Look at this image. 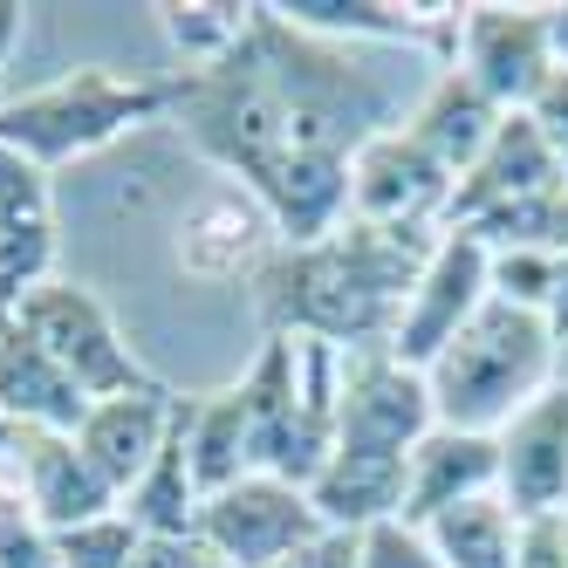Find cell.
I'll return each mask as SVG.
<instances>
[{
    "instance_id": "obj_11",
    "label": "cell",
    "mask_w": 568,
    "mask_h": 568,
    "mask_svg": "<svg viewBox=\"0 0 568 568\" xmlns=\"http://www.w3.org/2000/svg\"><path fill=\"white\" fill-rule=\"evenodd\" d=\"M274 247H281V233H274L267 206L233 179H213L172 233V261L199 288H233V281L254 288V274L274 261Z\"/></svg>"
},
{
    "instance_id": "obj_9",
    "label": "cell",
    "mask_w": 568,
    "mask_h": 568,
    "mask_svg": "<svg viewBox=\"0 0 568 568\" xmlns=\"http://www.w3.org/2000/svg\"><path fill=\"white\" fill-rule=\"evenodd\" d=\"M315 535H322V514L308 500V486H288L274 473H247L220 486V494L199 500V520H192V541L226 568H274Z\"/></svg>"
},
{
    "instance_id": "obj_19",
    "label": "cell",
    "mask_w": 568,
    "mask_h": 568,
    "mask_svg": "<svg viewBox=\"0 0 568 568\" xmlns=\"http://www.w3.org/2000/svg\"><path fill=\"white\" fill-rule=\"evenodd\" d=\"M90 397L69 384V371L34 343L14 315H0V425L14 432H75Z\"/></svg>"
},
{
    "instance_id": "obj_14",
    "label": "cell",
    "mask_w": 568,
    "mask_h": 568,
    "mask_svg": "<svg viewBox=\"0 0 568 568\" xmlns=\"http://www.w3.org/2000/svg\"><path fill=\"white\" fill-rule=\"evenodd\" d=\"M500 445V500L520 520L568 514V377H555L535 404L494 432Z\"/></svg>"
},
{
    "instance_id": "obj_35",
    "label": "cell",
    "mask_w": 568,
    "mask_h": 568,
    "mask_svg": "<svg viewBox=\"0 0 568 568\" xmlns=\"http://www.w3.org/2000/svg\"><path fill=\"white\" fill-rule=\"evenodd\" d=\"M548 42H555V69L568 75V0H561V8H548Z\"/></svg>"
},
{
    "instance_id": "obj_32",
    "label": "cell",
    "mask_w": 568,
    "mask_h": 568,
    "mask_svg": "<svg viewBox=\"0 0 568 568\" xmlns=\"http://www.w3.org/2000/svg\"><path fill=\"white\" fill-rule=\"evenodd\" d=\"M520 568H568V514H555V520H527Z\"/></svg>"
},
{
    "instance_id": "obj_10",
    "label": "cell",
    "mask_w": 568,
    "mask_h": 568,
    "mask_svg": "<svg viewBox=\"0 0 568 568\" xmlns=\"http://www.w3.org/2000/svg\"><path fill=\"white\" fill-rule=\"evenodd\" d=\"M438 425L425 371L397 363L390 349H349L336 384V453L412 459L418 438Z\"/></svg>"
},
{
    "instance_id": "obj_33",
    "label": "cell",
    "mask_w": 568,
    "mask_h": 568,
    "mask_svg": "<svg viewBox=\"0 0 568 568\" xmlns=\"http://www.w3.org/2000/svg\"><path fill=\"white\" fill-rule=\"evenodd\" d=\"M21 34H28V8L0 0V75H8V62L21 55Z\"/></svg>"
},
{
    "instance_id": "obj_23",
    "label": "cell",
    "mask_w": 568,
    "mask_h": 568,
    "mask_svg": "<svg viewBox=\"0 0 568 568\" xmlns=\"http://www.w3.org/2000/svg\"><path fill=\"white\" fill-rule=\"evenodd\" d=\"M425 535L438 548L445 568H520V541H527V520L500 500V494H479L453 514L425 520Z\"/></svg>"
},
{
    "instance_id": "obj_16",
    "label": "cell",
    "mask_w": 568,
    "mask_h": 568,
    "mask_svg": "<svg viewBox=\"0 0 568 568\" xmlns=\"http://www.w3.org/2000/svg\"><path fill=\"white\" fill-rule=\"evenodd\" d=\"M172 418H179V390H165V384L124 390V397H97L83 412V425H75V445H83V459L116 486V500H124L151 473L158 445L172 438Z\"/></svg>"
},
{
    "instance_id": "obj_6",
    "label": "cell",
    "mask_w": 568,
    "mask_h": 568,
    "mask_svg": "<svg viewBox=\"0 0 568 568\" xmlns=\"http://www.w3.org/2000/svg\"><path fill=\"white\" fill-rule=\"evenodd\" d=\"M445 233H473L486 254L500 247H568V185L535 131V116H500L494 144L473 158V172L453 185Z\"/></svg>"
},
{
    "instance_id": "obj_27",
    "label": "cell",
    "mask_w": 568,
    "mask_h": 568,
    "mask_svg": "<svg viewBox=\"0 0 568 568\" xmlns=\"http://www.w3.org/2000/svg\"><path fill=\"white\" fill-rule=\"evenodd\" d=\"M356 568H445V561H438V548H432L425 527H412V520H384V527H371V535H363Z\"/></svg>"
},
{
    "instance_id": "obj_17",
    "label": "cell",
    "mask_w": 568,
    "mask_h": 568,
    "mask_svg": "<svg viewBox=\"0 0 568 568\" xmlns=\"http://www.w3.org/2000/svg\"><path fill=\"white\" fill-rule=\"evenodd\" d=\"M479 494H500V445L486 432H453V425H432L418 438L412 466H404V520L425 527L438 514H453Z\"/></svg>"
},
{
    "instance_id": "obj_21",
    "label": "cell",
    "mask_w": 568,
    "mask_h": 568,
    "mask_svg": "<svg viewBox=\"0 0 568 568\" xmlns=\"http://www.w3.org/2000/svg\"><path fill=\"white\" fill-rule=\"evenodd\" d=\"M404 466H412V459L329 453V466L308 479V500H315L322 527L371 535V527H384V520H404Z\"/></svg>"
},
{
    "instance_id": "obj_37",
    "label": "cell",
    "mask_w": 568,
    "mask_h": 568,
    "mask_svg": "<svg viewBox=\"0 0 568 568\" xmlns=\"http://www.w3.org/2000/svg\"><path fill=\"white\" fill-rule=\"evenodd\" d=\"M0 103H8V75H0Z\"/></svg>"
},
{
    "instance_id": "obj_20",
    "label": "cell",
    "mask_w": 568,
    "mask_h": 568,
    "mask_svg": "<svg viewBox=\"0 0 568 568\" xmlns=\"http://www.w3.org/2000/svg\"><path fill=\"white\" fill-rule=\"evenodd\" d=\"M494 131H500V110L486 103L459 69H432L425 90L404 103V138H412L432 165H445L453 179L473 172V158L494 144Z\"/></svg>"
},
{
    "instance_id": "obj_7",
    "label": "cell",
    "mask_w": 568,
    "mask_h": 568,
    "mask_svg": "<svg viewBox=\"0 0 568 568\" xmlns=\"http://www.w3.org/2000/svg\"><path fill=\"white\" fill-rule=\"evenodd\" d=\"M14 322L42 343L62 371H69V384L83 390L90 404L97 397H124V390H151L158 377L144 371V356L131 349V336H124V322L110 315V302L97 295V288H83V281H49V288H34L21 308H14Z\"/></svg>"
},
{
    "instance_id": "obj_34",
    "label": "cell",
    "mask_w": 568,
    "mask_h": 568,
    "mask_svg": "<svg viewBox=\"0 0 568 568\" xmlns=\"http://www.w3.org/2000/svg\"><path fill=\"white\" fill-rule=\"evenodd\" d=\"M548 329H555V343H568V247H561V261H555V295H548Z\"/></svg>"
},
{
    "instance_id": "obj_30",
    "label": "cell",
    "mask_w": 568,
    "mask_h": 568,
    "mask_svg": "<svg viewBox=\"0 0 568 568\" xmlns=\"http://www.w3.org/2000/svg\"><path fill=\"white\" fill-rule=\"evenodd\" d=\"M363 555V535H343V527H322L315 541H302L288 561H274V568H356Z\"/></svg>"
},
{
    "instance_id": "obj_24",
    "label": "cell",
    "mask_w": 568,
    "mask_h": 568,
    "mask_svg": "<svg viewBox=\"0 0 568 568\" xmlns=\"http://www.w3.org/2000/svg\"><path fill=\"white\" fill-rule=\"evenodd\" d=\"M254 0H165L158 28L179 55V69H220L240 42L254 34Z\"/></svg>"
},
{
    "instance_id": "obj_36",
    "label": "cell",
    "mask_w": 568,
    "mask_h": 568,
    "mask_svg": "<svg viewBox=\"0 0 568 568\" xmlns=\"http://www.w3.org/2000/svg\"><path fill=\"white\" fill-rule=\"evenodd\" d=\"M14 445H21V432H14V425H0V453H14Z\"/></svg>"
},
{
    "instance_id": "obj_8",
    "label": "cell",
    "mask_w": 568,
    "mask_h": 568,
    "mask_svg": "<svg viewBox=\"0 0 568 568\" xmlns=\"http://www.w3.org/2000/svg\"><path fill=\"white\" fill-rule=\"evenodd\" d=\"M438 69H459L466 83L494 103L500 116H527L555 83V42H548V8H507V0H473L459 8L453 55Z\"/></svg>"
},
{
    "instance_id": "obj_22",
    "label": "cell",
    "mask_w": 568,
    "mask_h": 568,
    "mask_svg": "<svg viewBox=\"0 0 568 568\" xmlns=\"http://www.w3.org/2000/svg\"><path fill=\"white\" fill-rule=\"evenodd\" d=\"M185 453H192L199 494H220V486L254 473V432H247V397H240V384L185 397Z\"/></svg>"
},
{
    "instance_id": "obj_15",
    "label": "cell",
    "mask_w": 568,
    "mask_h": 568,
    "mask_svg": "<svg viewBox=\"0 0 568 568\" xmlns=\"http://www.w3.org/2000/svg\"><path fill=\"white\" fill-rule=\"evenodd\" d=\"M55 254H62L55 179L28 158L0 151V315H14L34 288H49Z\"/></svg>"
},
{
    "instance_id": "obj_13",
    "label": "cell",
    "mask_w": 568,
    "mask_h": 568,
    "mask_svg": "<svg viewBox=\"0 0 568 568\" xmlns=\"http://www.w3.org/2000/svg\"><path fill=\"white\" fill-rule=\"evenodd\" d=\"M453 185H459L453 172L432 165V158L404 138V124H390L349 158V220L397 226V233H445Z\"/></svg>"
},
{
    "instance_id": "obj_38",
    "label": "cell",
    "mask_w": 568,
    "mask_h": 568,
    "mask_svg": "<svg viewBox=\"0 0 568 568\" xmlns=\"http://www.w3.org/2000/svg\"><path fill=\"white\" fill-rule=\"evenodd\" d=\"M206 568H226V561H213V555H206Z\"/></svg>"
},
{
    "instance_id": "obj_1",
    "label": "cell",
    "mask_w": 568,
    "mask_h": 568,
    "mask_svg": "<svg viewBox=\"0 0 568 568\" xmlns=\"http://www.w3.org/2000/svg\"><path fill=\"white\" fill-rule=\"evenodd\" d=\"M172 124L233 185H247L281 247H315L349 220V158L404 124L397 83L363 49L315 42L274 8L220 69L172 75Z\"/></svg>"
},
{
    "instance_id": "obj_5",
    "label": "cell",
    "mask_w": 568,
    "mask_h": 568,
    "mask_svg": "<svg viewBox=\"0 0 568 568\" xmlns=\"http://www.w3.org/2000/svg\"><path fill=\"white\" fill-rule=\"evenodd\" d=\"M247 397L254 432V473H274L288 486H308L336 453V384L343 349L308 336H261L254 363L233 377Z\"/></svg>"
},
{
    "instance_id": "obj_18",
    "label": "cell",
    "mask_w": 568,
    "mask_h": 568,
    "mask_svg": "<svg viewBox=\"0 0 568 568\" xmlns=\"http://www.w3.org/2000/svg\"><path fill=\"white\" fill-rule=\"evenodd\" d=\"M14 459H21V479H28L34 520H42L49 535H69V527L103 520V514L124 507V500H116V486L83 459L75 432H21Z\"/></svg>"
},
{
    "instance_id": "obj_29",
    "label": "cell",
    "mask_w": 568,
    "mask_h": 568,
    "mask_svg": "<svg viewBox=\"0 0 568 568\" xmlns=\"http://www.w3.org/2000/svg\"><path fill=\"white\" fill-rule=\"evenodd\" d=\"M34 500H28V479H21V459L14 453H0V541H14V535H34Z\"/></svg>"
},
{
    "instance_id": "obj_31",
    "label": "cell",
    "mask_w": 568,
    "mask_h": 568,
    "mask_svg": "<svg viewBox=\"0 0 568 568\" xmlns=\"http://www.w3.org/2000/svg\"><path fill=\"white\" fill-rule=\"evenodd\" d=\"M124 568H206V548L192 535H144Z\"/></svg>"
},
{
    "instance_id": "obj_28",
    "label": "cell",
    "mask_w": 568,
    "mask_h": 568,
    "mask_svg": "<svg viewBox=\"0 0 568 568\" xmlns=\"http://www.w3.org/2000/svg\"><path fill=\"white\" fill-rule=\"evenodd\" d=\"M527 116H535V131H541L555 172H561V185H568V75H561V69H555V83L541 90V103L527 110Z\"/></svg>"
},
{
    "instance_id": "obj_12",
    "label": "cell",
    "mask_w": 568,
    "mask_h": 568,
    "mask_svg": "<svg viewBox=\"0 0 568 568\" xmlns=\"http://www.w3.org/2000/svg\"><path fill=\"white\" fill-rule=\"evenodd\" d=\"M494 302V281H486V247L473 233H438V247L425 254L412 295L397 308V329H390V356L412 363V371H432V356L453 343L466 322Z\"/></svg>"
},
{
    "instance_id": "obj_25",
    "label": "cell",
    "mask_w": 568,
    "mask_h": 568,
    "mask_svg": "<svg viewBox=\"0 0 568 568\" xmlns=\"http://www.w3.org/2000/svg\"><path fill=\"white\" fill-rule=\"evenodd\" d=\"M555 261L548 247H500L486 254V281H494V302H514V308H535L548 315V295H555Z\"/></svg>"
},
{
    "instance_id": "obj_2",
    "label": "cell",
    "mask_w": 568,
    "mask_h": 568,
    "mask_svg": "<svg viewBox=\"0 0 568 568\" xmlns=\"http://www.w3.org/2000/svg\"><path fill=\"white\" fill-rule=\"evenodd\" d=\"M438 233H397L371 220H343L315 247H274L254 274V308L267 336H308L329 349H384L397 329V308Z\"/></svg>"
},
{
    "instance_id": "obj_26",
    "label": "cell",
    "mask_w": 568,
    "mask_h": 568,
    "mask_svg": "<svg viewBox=\"0 0 568 568\" xmlns=\"http://www.w3.org/2000/svg\"><path fill=\"white\" fill-rule=\"evenodd\" d=\"M138 541H144V535L131 527V514L116 507V514H103V520H83V527H69V535H55V561H62V568H124Z\"/></svg>"
},
{
    "instance_id": "obj_3",
    "label": "cell",
    "mask_w": 568,
    "mask_h": 568,
    "mask_svg": "<svg viewBox=\"0 0 568 568\" xmlns=\"http://www.w3.org/2000/svg\"><path fill=\"white\" fill-rule=\"evenodd\" d=\"M165 116H172V75L151 83V75H116L103 62H83L42 90L0 103V151H14L55 179L62 165H83V158L138 138L144 124H165Z\"/></svg>"
},
{
    "instance_id": "obj_4",
    "label": "cell",
    "mask_w": 568,
    "mask_h": 568,
    "mask_svg": "<svg viewBox=\"0 0 568 568\" xmlns=\"http://www.w3.org/2000/svg\"><path fill=\"white\" fill-rule=\"evenodd\" d=\"M555 356H561V343L548 329V315L514 308V302H486L425 371L438 425L494 438L520 404H535L555 384Z\"/></svg>"
}]
</instances>
